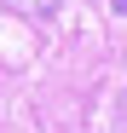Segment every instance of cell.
<instances>
[{
	"label": "cell",
	"instance_id": "obj_2",
	"mask_svg": "<svg viewBox=\"0 0 127 133\" xmlns=\"http://www.w3.org/2000/svg\"><path fill=\"white\" fill-rule=\"evenodd\" d=\"M110 6H116V12H127V0H110Z\"/></svg>",
	"mask_w": 127,
	"mask_h": 133
},
{
	"label": "cell",
	"instance_id": "obj_1",
	"mask_svg": "<svg viewBox=\"0 0 127 133\" xmlns=\"http://www.w3.org/2000/svg\"><path fill=\"white\" fill-rule=\"evenodd\" d=\"M0 6H6V12H17V17H46L58 0H0Z\"/></svg>",
	"mask_w": 127,
	"mask_h": 133
},
{
	"label": "cell",
	"instance_id": "obj_3",
	"mask_svg": "<svg viewBox=\"0 0 127 133\" xmlns=\"http://www.w3.org/2000/svg\"><path fill=\"white\" fill-rule=\"evenodd\" d=\"M121 116H127V93H121Z\"/></svg>",
	"mask_w": 127,
	"mask_h": 133
}]
</instances>
